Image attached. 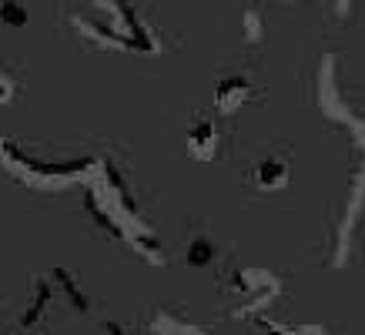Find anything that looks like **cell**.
I'll return each instance as SVG.
<instances>
[{"label": "cell", "instance_id": "cell-1", "mask_svg": "<svg viewBox=\"0 0 365 335\" xmlns=\"http://www.w3.org/2000/svg\"><path fill=\"white\" fill-rule=\"evenodd\" d=\"M359 141L365 148V134H359ZM365 208V161L359 165V171L352 175V191H349V205H345V218H342V232H339V245H335V262L332 265H345L349 258V238H352V225Z\"/></svg>", "mask_w": 365, "mask_h": 335}, {"label": "cell", "instance_id": "cell-2", "mask_svg": "<svg viewBox=\"0 0 365 335\" xmlns=\"http://www.w3.org/2000/svg\"><path fill=\"white\" fill-rule=\"evenodd\" d=\"M255 98V84L245 74H232V78H222L218 88H215V111L218 114H238Z\"/></svg>", "mask_w": 365, "mask_h": 335}, {"label": "cell", "instance_id": "cell-3", "mask_svg": "<svg viewBox=\"0 0 365 335\" xmlns=\"http://www.w3.org/2000/svg\"><path fill=\"white\" fill-rule=\"evenodd\" d=\"M185 148H188V155L195 161H211L218 155V128H215V121L211 118L191 121L188 134H185Z\"/></svg>", "mask_w": 365, "mask_h": 335}, {"label": "cell", "instance_id": "cell-4", "mask_svg": "<svg viewBox=\"0 0 365 335\" xmlns=\"http://www.w3.org/2000/svg\"><path fill=\"white\" fill-rule=\"evenodd\" d=\"M288 181H292V171L285 158H265L255 168V185L262 191H285Z\"/></svg>", "mask_w": 365, "mask_h": 335}, {"label": "cell", "instance_id": "cell-5", "mask_svg": "<svg viewBox=\"0 0 365 335\" xmlns=\"http://www.w3.org/2000/svg\"><path fill=\"white\" fill-rule=\"evenodd\" d=\"M215 258H218V248H215V242H211V234H205V232L191 234L188 245H185V265L188 268H208Z\"/></svg>", "mask_w": 365, "mask_h": 335}, {"label": "cell", "instance_id": "cell-6", "mask_svg": "<svg viewBox=\"0 0 365 335\" xmlns=\"http://www.w3.org/2000/svg\"><path fill=\"white\" fill-rule=\"evenodd\" d=\"M51 299H54V295H51V285H47L44 279L34 282V305L21 315V325H24V329H34V325L44 319V312H47V305H51Z\"/></svg>", "mask_w": 365, "mask_h": 335}, {"label": "cell", "instance_id": "cell-7", "mask_svg": "<svg viewBox=\"0 0 365 335\" xmlns=\"http://www.w3.org/2000/svg\"><path fill=\"white\" fill-rule=\"evenodd\" d=\"M242 41L245 44H258V41H265V17L258 7H248L242 14Z\"/></svg>", "mask_w": 365, "mask_h": 335}, {"label": "cell", "instance_id": "cell-8", "mask_svg": "<svg viewBox=\"0 0 365 335\" xmlns=\"http://www.w3.org/2000/svg\"><path fill=\"white\" fill-rule=\"evenodd\" d=\"M51 275H54V282L61 285V289H64V295L71 299V305H74L78 312H88V309H91V305H88V295H84V292L78 289V282L71 279V275H67L64 268H54Z\"/></svg>", "mask_w": 365, "mask_h": 335}, {"label": "cell", "instance_id": "cell-9", "mask_svg": "<svg viewBox=\"0 0 365 335\" xmlns=\"http://www.w3.org/2000/svg\"><path fill=\"white\" fill-rule=\"evenodd\" d=\"M27 11H24V4H17V0H4V7H0V24L4 27H11V31H21V27H27Z\"/></svg>", "mask_w": 365, "mask_h": 335}, {"label": "cell", "instance_id": "cell-10", "mask_svg": "<svg viewBox=\"0 0 365 335\" xmlns=\"http://www.w3.org/2000/svg\"><path fill=\"white\" fill-rule=\"evenodd\" d=\"M151 332H201V329H195V325L181 322V319H171V315H158L155 322H151Z\"/></svg>", "mask_w": 365, "mask_h": 335}, {"label": "cell", "instance_id": "cell-11", "mask_svg": "<svg viewBox=\"0 0 365 335\" xmlns=\"http://www.w3.org/2000/svg\"><path fill=\"white\" fill-rule=\"evenodd\" d=\"M14 100V78L4 71V78H0V104H11Z\"/></svg>", "mask_w": 365, "mask_h": 335}, {"label": "cell", "instance_id": "cell-12", "mask_svg": "<svg viewBox=\"0 0 365 335\" xmlns=\"http://www.w3.org/2000/svg\"><path fill=\"white\" fill-rule=\"evenodd\" d=\"M335 7V17H349V11H352V0H332Z\"/></svg>", "mask_w": 365, "mask_h": 335}]
</instances>
